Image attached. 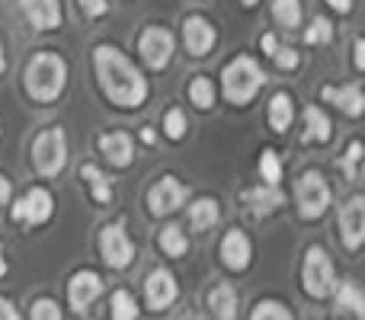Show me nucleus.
Here are the masks:
<instances>
[{
	"instance_id": "1",
	"label": "nucleus",
	"mask_w": 365,
	"mask_h": 320,
	"mask_svg": "<svg viewBox=\"0 0 365 320\" xmlns=\"http://www.w3.org/2000/svg\"><path fill=\"white\" fill-rule=\"evenodd\" d=\"M93 71L103 96L119 109H141L148 103V77L135 68V61L115 45H96L93 48Z\"/></svg>"
},
{
	"instance_id": "2",
	"label": "nucleus",
	"mask_w": 365,
	"mask_h": 320,
	"mask_svg": "<svg viewBox=\"0 0 365 320\" xmlns=\"http://www.w3.org/2000/svg\"><path fill=\"white\" fill-rule=\"evenodd\" d=\"M68 74H71L68 61L58 51H51V48L36 51L23 68V90L32 103L51 106L64 93V87H68Z\"/></svg>"
},
{
	"instance_id": "3",
	"label": "nucleus",
	"mask_w": 365,
	"mask_h": 320,
	"mask_svg": "<svg viewBox=\"0 0 365 320\" xmlns=\"http://www.w3.org/2000/svg\"><path fill=\"white\" fill-rule=\"evenodd\" d=\"M263 83H266L263 68H259L250 55H237L221 71V87H225L227 103H234V106H247V103L259 93Z\"/></svg>"
},
{
	"instance_id": "4",
	"label": "nucleus",
	"mask_w": 365,
	"mask_h": 320,
	"mask_svg": "<svg viewBox=\"0 0 365 320\" xmlns=\"http://www.w3.org/2000/svg\"><path fill=\"white\" fill-rule=\"evenodd\" d=\"M302 285H304V295L314 298V301H324V298L334 295L336 272H334V263H330L324 247H317V244L308 247L304 263H302Z\"/></svg>"
},
{
	"instance_id": "5",
	"label": "nucleus",
	"mask_w": 365,
	"mask_h": 320,
	"mask_svg": "<svg viewBox=\"0 0 365 320\" xmlns=\"http://www.w3.org/2000/svg\"><path fill=\"white\" fill-rule=\"evenodd\" d=\"M32 163L38 176H58L68 167V135L61 125H48L32 141Z\"/></svg>"
},
{
	"instance_id": "6",
	"label": "nucleus",
	"mask_w": 365,
	"mask_h": 320,
	"mask_svg": "<svg viewBox=\"0 0 365 320\" xmlns=\"http://www.w3.org/2000/svg\"><path fill=\"white\" fill-rule=\"evenodd\" d=\"M295 205H298V215H302L304 221H317L327 215L330 182L324 180V173H317V170L302 173V180L295 182Z\"/></svg>"
},
{
	"instance_id": "7",
	"label": "nucleus",
	"mask_w": 365,
	"mask_h": 320,
	"mask_svg": "<svg viewBox=\"0 0 365 320\" xmlns=\"http://www.w3.org/2000/svg\"><path fill=\"white\" fill-rule=\"evenodd\" d=\"M100 253H103L109 269H128V266L135 263V244L125 234V224H122V221L106 224L100 231Z\"/></svg>"
},
{
	"instance_id": "8",
	"label": "nucleus",
	"mask_w": 365,
	"mask_h": 320,
	"mask_svg": "<svg viewBox=\"0 0 365 320\" xmlns=\"http://www.w3.org/2000/svg\"><path fill=\"white\" fill-rule=\"evenodd\" d=\"M55 212V195L45 186H32L23 192V199L13 202V221L29 227H42Z\"/></svg>"
},
{
	"instance_id": "9",
	"label": "nucleus",
	"mask_w": 365,
	"mask_h": 320,
	"mask_svg": "<svg viewBox=\"0 0 365 320\" xmlns=\"http://www.w3.org/2000/svg\"><path fill=\"white\" fill-rule=\"evenodd\" d=\"M138 55L151 71H164L173 58V36L164 26H148L138 38Z\"/></svg>"
},
{
	"instance_id": "10",
	"label": "nucleus",
	"mask_w": 365,
	"mask_h": 320,
	"mask_svg": "<svg viewBox=\"0 0 365 320\" xmlns=\"http://www.w3.org/2000/svg\"><path fill=\"white\" fill-rule=\"evenodd\" d=\"M182 202H186V186H182L177 176H160L151 186V192H148V212L154 218H164V215L177 212Z\"/></svg>"
},
{
	"instance_id": "11",
	"label": "nucleus",
	"mask_w": 365,
	"mask_h": 320,
	"mask_svg": "<svg viewBox=\"0 0 365 320\" xmlns=\"http://www.w3.org/2000/svg\"><path fill=\"white\" fill-rule=\"evenodd\" d=\"M182 42H186V51L192 58H205L218 42V32L202 13H192V16L182 19Z\"/></svg>"
},
{
	"instance_id": "12",
	"label": "nucleus",
	"mask_w": 365,
	"mask_h": 320,
	"mask_svg": "<svg viewBox=\"0 0 365 320\" xmlns=\"http://www.w3.org/2000/svg\"><path fill=\"white\" fill-rule=\"evenodd\" d=\"M340 234L346 250H359L365 240V199L362 195H353L346 205L340 208Z\"/></svg>"
},
{
	"instance_id": "13",
	"label": "nucleus",
	"mask_w": 365,
	"mask_h": 320,
	"mask_svg": "<svg viewBox=\"0 0 365 320\" xmlns=\"http://www.w3.org/2000/svg\"><path fill=\"white\" fill-rule=\"evenodd\" d=\"M100 291H103L100 272L81 269V272H74V276H71V282H68V301H71V308H74L77 314H83V311H87L90 304L100 298Z\"/></svg>"
},
{
	"instance_id": "14",
	"label": "nucleus",
	"mask_w": 365,
	"mask_h": 320,
	"mask_svg": "<svg viewBox=\"0 0 365 320\" xmlns=\"http://www.w3.org/2000/svg\"><path fill=\"white\" fill-rule=\"evenodd\" d=\"M180 289H177V279H173L170 269H154L145 282V298H148V308L151 311H167L173 301H177Z\"/></svg>"
},
{
	"instance_id": "15",
	"label": "nucleus",
	"mask_w": 365,
	"mask_h": 320,
	"mask_svg": "<svg viewBox=\"0 0 365 320\" xmlns=\"http://www.w3.org/2000/svg\"><path fill=\"white\" fill-rule=\"evenodd\" d=\"M19 10L26 13V19L32 23V29L51 32L61 26V0H19Z\"/></svg>"
},
{
	"instance_id": "16",
	"label": "nucleus",
	"mask_w": 365,
	"mask_h": 320,
	"mask_svg": "<svg viewBox=\"0 0 365 320\" xmlns=\"http://www.w3.org/2000/svg\"><path fill=\"white\" fill-rule=\"evenodd\" d=\"M221 263L227 266L231 272H244L250 266V257H253V247H250V237L244 231H227L225 240H221Z\"/></svg>"
},
{
	"instance_id": "17",
	"label": "nucleus",
	"mask_w": 365,
	"mask_h": 320,
	"mask_svg": "<svg viewBox=\"0 0 365 320\" xmlns=\"http://www.w3.org/2000/svg\"><path fill=\"white\" fill-rule=\"evenodd\" d=\"M100 151L113 167L125 170V167H132V160H135V141L128 132H109L100 138Z\"/></svg>"
},
{
	"instance_id": "18",
	"label": "nucleus",
	"mask_w": 365,
	"mask_h": 320,
	"mask_svg": "<svg viewBox=\"0 0 365 320\" xmlns=\"http://www.w3.org/2000/svg\"><path fill=\"white\" fill-rule=\"evenodd\" d=\"M321 96L334 103L340 113H346L349 119H359V115L365 113V96H362L359 83H346V87H324Z\"/></svg>"
},
{
	"instance_id": "19",
	"label": "nucleus",
	"mask_w": 365,
	"mask_h": 320,
	"mask_svg": "<svg viewBox=\"0 0 365 320\" xmlns=\"http://www.w3.org/2000/svg\"><path fill=\"white\" fill-rule=\"evenodd\" d=\"M282 202H285L282 189L272 186V182H259V186H253L244 192V205L250 208L253 215H272Z\"/></svg>"
},
{
	"instance_id": "20",
	"label": "nucleus",
	"mask_w": 365,
	"mask_h": 320,
	"mask_svg": "<svg viewBox=\"0 0 365 320\" xmlns=\"http://www.w3.org/2000/svg\"><path fill=\"white\" fill-rule=\"evenodd\" d=\"M334 125H330L327 113L321 106H308L304 109V141H314V145H327Z\"/></svg>"
},
{
	"instance_id": "21",
	"label": "nucleus",
	"mask_w": 365,
	"mask_h": 320,
	"mask_svg": "<svg viewBox=\"0 0 365 320\" xmlns=\"http://www.w3.org/2000/svg\"><path fill=\"white\" fill-rule=\"evenodd\" d=\"M208 311L221 320L237 317V291H234V285H227V282L215 285V289L208 291Z\"/></svg>"
},
{
	"instance_id": "22",
	"label": "nucleus",
	"mask_w": 365,
	"mask_h": 320,
	"mask_svg": "<svg viewBox=\"0 0 365 320\" xmlns=\"http://www.w3.org/2000/svg\"><path fill=\"white\" fill-rule=\"evenodd\" d=\"M221 218V208H218V199H195L189 205V227L192 231H208L215 227Z\"/></svg>"
},
{
	"instance_id": "23",
	"label": "nucleus",
	"mask_w": 365,
	"mask_h": 320,
	"mask_svg": "<svg viewBox=\"0 0 365 320\" xmlns=\"http://www.w3.org/2000/svg\"><path fill=\"white\" fill-rule=\"evenodd\" d=\"M334 291H336V308H340L343 314L365 317V295H362L359 282L346 279V282H340V289H334Z\"/></svg>"
},
{
	"instance_id": "24",
	"label": "nucleus",
	"mask_w": 365,
	"mask_h": 320,
	"mask_svg": "<svg viewBox=\"0 0 365 320\" xmlns=\"http://www.w3.org/2000/svg\"><path fill=\"white\" fill-rule=\"evenodd\" d=\"M292 119H295V100H292V93L279 90V93L269 100V125H272V132H285V128L292 125Z\"/></svg>"
},
{
	"instance_id": "25",
	"label": "nucleus",
	"mask_w": 365,
	"mask_h": 320,
	"mask_svg": "<svg viewBox=\"0 0 365 320\" xmlns=\"http://www.w3.org/2000/svg\"><path fill=\"white\" fill-rule=\"evenodd\" d=\"M81 180L90 186L93 202H100V205H109V202H113V186H109L106 173H103L96 163H83V167H81Z\"/></svg>"
},
{
	"instance_id": "26",
	"label": "nucleus",
	"mask_w": 365,
	"mask_h": 320,
	"mask_svg": "<svg viewBox=\"0 0 365 320\" xmlns=\"http://www.w3.org/2000/svg\"><path fill=\"white\" fill-rule=\"evenodd\" d=\"M272 16H276V23L282 26V29H295V26H302V0H272Z\"/></svg>"
},
{
	"instance_id": "27",
	"label": "nucleus",
	"mask_w": 365,
	"mask_h": 320,
	"mask_svg": "<svg viewBox=\"0 0 365 320\" xmlns=\"http://www.w3.org/2000/svg\"><path fill=\"white\" fill-rule=\"evenodd\" d=\"M160 250L167 253V257H182V253L189 250V240H186V231H182L180 224H167L164 231H160L158 237Z\"/></svg>"
},
{
	"instance_id": "28",
	"label": "nucleus",
	"mask_w": 365,
	"mask_h": 320,
	"mask_svg": "<svg viewBox=\"0 0 365 320\" xmlns=\"http://www.w3.org/2000/svg\"><path fill=\"white\" fill-rule=\"evenodd\" d=\"M109 314H113L115 320H135L138 317V301H135L132 291H125V289L113 291V298H109Z\"/></svg>"
},
{
	"instance_id": "29",
	"label": "nucleus",
	"mask_w": 365,
	"mask_h": 320,
	"mask_svg": "<svg viewBox=\"0 0 365 320\" xmlns=\"http://www.w3.org/2000/svg\"><path fill=\"white\" fill-rule=\"evenodd\" d=\"M189 100L195 103V109H212L215 106V83L208 77H195L189 83Z\"/></svg>"
},
{
	"instance_id": "30",
	"label": "nucleus",
	"mask_w": 365,
	"mask_h": 320,
	"mask_svg": "<svg viewBox=\"0 0 365 320\" xmlns=\"http://www.w3.org/2000/svg\"><path fill=\"white\" fill-rule=\"evenodd\" d=\"M250 317H253V320H263V317H272V320H292V311L285 308L282 301H276V298H263V301L253 304Z\"/></svg>"
},
{
	"instance_id": "31",
	"label": "nucleus",
	"mask_w": 365,
	"mask_h": 320,
	"mask_svg": "<svg viewBox=\"0 0 365 320\" xmlns=\"http://www.w3.org/2000/svg\"><path fill=\"white\" fill-rule=\"evenodd\" d=\"M259 173H263V180L272 182V186H279V180H282V160H279V154L269 151V148L259 154Z\"/></svg>"
},
{
	"instance_id": "32",
	"label": "nucleus",
	"mask_w": 365,
	"mask_h": 320,
	"mask_svg": "<svg viewBox=\"0 0 365 320\" xmlns=\"http://www.w3.org/2000/svg\"><path fill=\"white\" fill-rule=\"evenodd\" d=\"M359 160H362V141L356 138V141H349L346 154H343V160H340V170L346 180H359Z\"/></svg>"
},
{
	"instance_id": "33",
	"label": "nucleus",
	"mask_w": 365,
	"mask_h": 320,
	"mask_svg": "<svg viewBox=\"0 0 365 320\" xmlns=\"http://www.w3.org/2000/svg\"><path fill=\"white\" fill-rule=\"evenodd\" d=\"M330 38H334V26H330L327 16H317L314 23L308 26V32H304V42L308 45H327Z\"/></svg>"
},
{
	"instance_id": "34",
	"label": "nucleus",
	"mask_w": 365,
	"mask_h": 320,
	"mask_svg": "<svg viewBox=\"0 0 365 320\" xmlns=\"http://www.w3.org/2000/svg\"><path fill=\"white\" fill-rule=\"evenodd\" d=\"M186 113H182V109H170V113L164 115V135L170 141H182L186 138Z\"/></svg>"
},
{
	"instance_id": "35",
	"label": "nucleus",
	"mask_w": 365,
	"mask_h": 320,
	"mask_svg": "<svg viewBox=\"0 0 365 320\" xmlns=\"http://www.w3.org/2000/svg\"><path fill=\"white\" fill-rule=\"evenodd\" d=\"M29 317L32 320H61V308H58V301H51V298H38V301H32Z\"/></svg>"
},
{
	"instance_id": "36",
	"label": "nucleus",
	"mask_w": 365,
	"mask_h": 320,
	"mask_svg": "<svg viewBox=\"0 0 365 320\" xmlns=\"http://www.w3.org/2000/svg\"><path fill=\"white\" fill-rule=\"evenodd\" d=\"M276 64H279V71H295L298 64H302V58H298V51L295 48H276Z\"/></svg>"
},
{
	"instance_id": "37",
	"label": "nucleus",
	"mask_w": 365,
	"mask_h": 320,
	"mask_svg": "<svg viewBox=\"0 0 365 320\" xmlns=\"http://www.w3.org/2000/svg\"><path fill=\"white\" fill-rule=\"evenodd\" d=\"M77 4H81L83 16L90 19H100L103 13H109V0H77Z\"/></svg>"
},
{
	"instance_id": "38",
	"label": "nucleus",
	"mask_w": 365,
	"mask_h": 320,
	"mask_svg": "<svg viewBox=\"0 0 365 320\" xmlns=\"http://www.w3.org/2000/svg\"><path fill=\"white\" fill-rule=\"evenodd\" d=\"M259 48H263V55H276V48H279V38L276 36H272V32H266V36L263 38H259Z\"/></svg>"
},
{
	"instance_id": "39",
	"label": "nucleus",
	"mask_w": 365,
	"mask_h": 320,
	"mask_svg": "<svg viewBox=\"0 0 365 320\" xmlns=\"http://www.w3.org/2000/svg\"><path fill=\"white\" fill-rule=\"evenodd\" d=\"M353 51H356V55H353L356 71H365V42H362V38H356V42H353Z\"/></svg>"
},
{
	"instance_id": "40",
	"label": "nucleus",
	"mask_w": 365,
	"mask_h": 320,
	"mask_svg": "<svg viewBox=\"0 0 365 320\" xmlns=\"http://www.w3.org/2000/svg\"><path fill=\"white\" fill-rule=\"evenodd\" d=\"M10 192H13L10 180H6V176L0 173V208H4V205H10Z\"/></svg>"
},
{
	"instance_id": "41",
	"label": "nucleus",
	"mask_w": 365,
	"mask_h": 320,
	"mask_svg": "<svg viewBox=\"0 0 365 320\" xmlns=\"http://www.w3.org/2000/svg\"><path fill=\"white\" fill-rule=\"evenodd\" d=\"M16 308L10 304V298H0V320H16Z\"/></svg>"
},
{
	"instance_id": "42",
	"label": "nucleus",
	"mask_w": 365,
	"mask_h": 320,
	"mask_svg": "<svg viewBox=\"0 0 365 320\" xmlns=\"http://www.w3.org/2000/svg\"><path fill=\"white\" fill-rule=\"evenodd\" d=\"M327 4L334 6L336 13H349V10H353V0H327Z\"/></svg>"
},
{
	"instance_id": "43",
	"label": "nucleus",
	"mask_w": 365,
	"mask_h": 320,
	"mask_svg": "<svg viewBox=\"0 0 365 320\" xmlns=\"http://www.w3.org/2000/svg\"><path fill=\"white\" fill-rule=\"evenodd\" d=\"M141 141H145V145H154V141H158V132H154V128H145V132H141Z\"/></svg>"
},
{
	"instance_id": "44",
	"label": "nucleus",
	"mask_w": 365,
	"mask_h": 320,
	"mask_svg": "<svg viewBox=\"0 0 365 320\" xmlns=\"http://www.w3.org/2000/svg\"><path fill=\"white\" fill-rule=\"evenodd\" d=\"M0 276H6V259H4V247H0Z\"/></svg>"
},
{
	"instance_id": "45",
	"label": "nucleus",
	"mask_w": 365,
	"mask_h": 320,
	"mask_svg": "<svg viewBox=\"0 0 365 320\" xmlns=\"http://www.w3.org/2000/svg\"><path fill=\"white\" fill-rule=\"evenodd\" d=\"M4 68H6V58H4V42H0V74H4Z\"/></svg>"
},
{
	"instance_id": "46",
	"label": "nucleus",
	"mask_w": 365,
	"mask_h": 320,
	"mask_svg": "<svg viewBox=\"0 0 365 320\" xmlns=\"http://www.w3.org/2000/svg\"><path fill=\"white\" fill-rule=\"evenodd\" d=\"M240 4H244V6H253V4H257V0H240Z\"/></svg>"
},
{
	"instance_id": "47",
	"label": "nucleus",
	"mask_w": 365,
	"mask_h": 320,
	"mask_svg": "<svg viewBox=\"0 0 365 320\" xmlns=\"http://www.w3.org/2000/svg\"><path fill=\"white\" fill-rule=\"evenodd\" d=\"M0 125H4V122H0Z\"/></svg>"
}]
</instances>
